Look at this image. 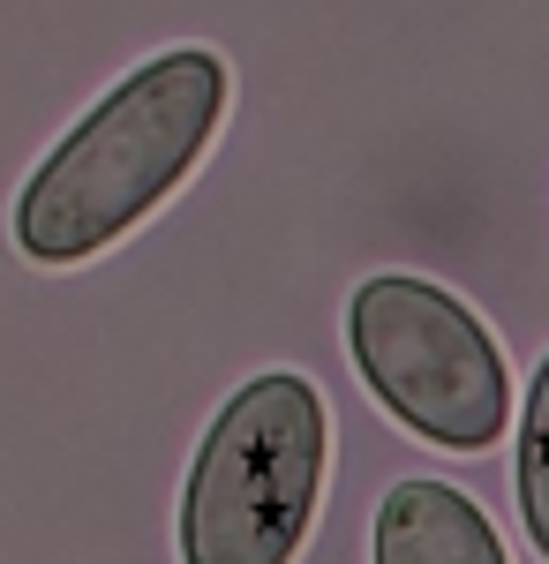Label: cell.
I'll return each mask as SVG.
<instances>
[{
    "mask_svg": "<svg viewBox=\"0 0 549 564\" xmlns=\"http://www.w3.org/2000/svg\"><path fill=\"white\" fill-rule=\"evenodd\" d=\"M332 467V406L301 369H263L218 406L181 489V564H294Z\"/></svg>",
    "mask_w": 549,
    "mask_h": 564,
    "instance_id": "2",
    "label": "cell"
},
{
    "mask_svg": "<svg viewBox=\"0 0 549 564\" xmlns=\"http://www.w3.org/2000/svg\"><path fill=\"white\" fill-rule=\"evenodd\" d=\"M354 377L407 436L437 452H489L512 430V361L452 286L377 271L346 302Z\"/></svg>",
    "mask_w": 549,
    "mask_h": 564,
    "instance_id": "3",
    "label": "cell"
},
{
    "mask_svg": "<svg viewBox=\"0 0 549 564\" xmlns=\"http://www.w3.org/2000/svg\"><path fill=\"white\" fill-rule=\"evenodd\" d=\"M369 564H512L489 512L460 481L407 475L384 489L377 527H369Z\"/></svg>",
    "mask_w": 549,
    "mask_h": 564,
    "instance_id": "4",
    "label": "cell"
},
{
    "mask_svg": "<svg viewBox=\"0 0 549 564\" xmlns=\"http://www.w3.org/2000/svg\"><path fill=\"white\" fill-rule=\"evenodd\" d=\"M226 98H234V76L212 45L151 53L23 181L15 249L31 263H90L114 241H128L204 166V151L226 129Z\"/></svg>",
    "mask_w": 549,
    "mask_h": 564,
    "instance_id": "1",
    "label": "cell"
},
{
    "mask_svg": "<svg viewBox=\"0 0 549 564\" xmlns=\"http://www.w3.org/2000/svg\"><path fill=\"white\" fill-rule=\"evenodd\" d=\"M519 520L549 564V354L527 384V414H519Z\"/></svg>",
    "mask_w": 549,
    "mask_h": 564,
    "instance_id": "5",
    "label": "cell"
}]
</instances>
